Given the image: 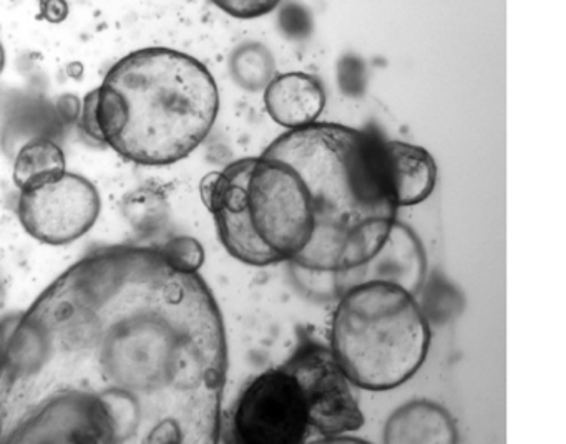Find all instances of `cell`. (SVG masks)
<instances>
[{
  "label": "cell",
  "mask_w": 566,
  "mask_h": 444,
  "mask_svg": "<svg viewBox=\"0 0 566 444\" xmlns=\"http://www.w3.org/2000/svg\"><path fill=\"white\" fill-rule=\"evenodd\" d=\"M228 348L198 272L101 249L55 278L0 355V444H218Z\"/></svg>",
  "instance_id": "cell-1"
},
{
  "label": "cell",
  "mask_w": 566,
  "mask_h": 444,
  "mask_svg": "<svg viewBox=\"0 0 566 444\" xmlns=\"http://www.w3.org/2000/svg\"><path fill=\"white\" fill-rule=\"evenodd\" d=\"M263 156L296 169L310 191L314 232L293 261L297 267L339 274L382 247L399 209L384 139L349 126L313 123L284 133Z\"/></svg>",
  "instance_id": "cell-2"
},
{
  "label": "cell",
  "mask_w": 566,
  "mask_h": 444,
  "mask_svg": "<svg viewBox=\"0 0 566 444\" xmlns=\"http://www.w3.org/2000/svg\"><path fill=\"white\" fill-rule=\"evenodd\" d=\"M220 108L203 63L171 49H142L118 60L88 93L82 128L128 161L168 166L207 138Z\"/></svg>",
  "instance_id": "cell-3"
},
{
  "label": "cell",
  "mask_w": 566,
  "mask_h": 444,
  "mask_svg": "<svg viewBox=\"0 0 566 444\" xmlns=\"http://www.w3.org/2000/svg\"><path fill=\"white\" fill-rule=\"evenodd\" d=\"M201 195L224 249L244 264L293 262L314 232L313 202L286 162L244 158L201 182Z\"/></svg>",
  "instance_id": "cell-4"
},
{
  "label": "cell",
  "mask_w": 566,
  "mask_h": 444,
  "mask_svg": "<svg viewBox=\"0 0 566 444\" xmlns=\"http://www.w3.org/2000/svg\"><path fill=\"white\" fill-rule=\"evenodd\" d=\"M339 297L331 351L349 383L386 391L410 380L430 345L429 321L416 297L380 282L356 285Z\"/></svg>",
  "instance_id": "cell-5"
},
{
  "label": "cell",
  "mask_w": 566,
  "mask_h": 444,
  "mask_svg": "<svg viewBox=\"0 0 566 444\" xmlns=\"http://www.w3.org/2000/svg\"><path fill=\"white\" fill-rule=\"evenodd\" d=\"M311 431L306 401L281 364L258 374L231 408L224 444H304Z\"/></svg>",
  "instance_id": "cell-6"
},
{
  "label": "cell",
  "mask_w": 566,
  "mask_h": 444,
  "mask_svg": "<svg viewBox=\"0 0 566 444\" xmlns=\"http://www.w3.org/2000/svg\"><path fill=\"white\" fill-rule=\"evenodd\" d=\"M283 367L306 401L311 430L324 437H340L363 426V411L331 348L304 340Z\"/></svg>",
  "instance_id": "cell-7"
},
{
  "label": "cell",
  "mask_w": 566,
  "mask_h": 444,
  "mask_svg": "<svg viewBox=\"0 0 566 444\" xmlns=\"http://www.w3.org/2000/svg\"><path fill=\"white\" fill-rule=\"evenodd\" d=\"M101 205L97 188L88 179L65 172L48 184L21 191L18 215L32 237L49 245H67L94 228Z\"/></svg>",
  "instance_id": "cell-8"
},
{
  "label": "cell",
  "mask_w": 566,
  "mask_h": 444,
  "mask_svg": "<svg viewBox=\"0 0 566 444\" xmlns=\"http://www.w3.org/2000/svg\"><path fill=\"white\" fill-rule=\"evenodd\" d=\"M426 277V255L422 244L406 225L394 224L382 247L359 267L334 274V292L343 295L360 284L396 285L416 297Z\"/></svg>",
  "instance_id": "cell-9"
},
{
  "label": "cell",
  "mask_w": 566,
  "mask_h": 444,
  "mask_svg": "<svg viewBox=\"0 0 566 444\" xmlns=\"http://www.w3.org/2000/svg\"><path fill=\"white\" fill-rule=\"evenodd\" d=\"M264 105L271 118L291 131L316 123L326 105V93L307 73H283L264 88Z\"/></svg>",
  "instance_id": "cell-10"
},
{
  "label": "cell",
  "mask_w": 566,
  "mask_h": 444,
  "mask_svg": "<svg viewBox=\"0 0 566 444\" xmlns=\"http://www.w3.org/2000/svg\"><path fill=\"white\" fill-rule=\"evenodd\" d=\"M384 444H457L455 423L440 404L410 401L390 414Z\"/></svg>",
  "instance_id": "cell-11"
},
{
  "label": "cell",
  "mask_w": 566,
  "mask_h": 444,
  "mask_svg": "<svg viewBox=\"0 0 566 444\" xmlns=\"http://www.w3.org/2000/svg\"><path fill=\"white\" fill-rule=\"evenodd\" d=\"M389 161L390 181L397 208L416 205L432 194L437 182V165L422 146L406 141H384Z\"/></svg>",
  "instance_id": "cell-12"
},
{
  "label": "cell",
  "mask_w": 566,
  "mask_h": 444,
  "mask_svg": "<svg viewBox=\"0 0 566 444\" xmlns=\"http://www.w3.org/2000/svg\"><path fill=\"white\" fill-rule=\"evenodd\" d=\"M67 172L64 151L52 139L35 138L22 146L14 162V182L21 191L39 188Z\"/></svg>",
  "instance_id": "cell-13"
},
{
  "label": "cell",
  "mask_w": 566,
  "mask_h": 444,
  "mask_svg": "<svg viewBox=\"0 0 566 444\" xmlns=\"http://www.w3.org/2000/svg\"><path fill=\"white\" fill-rule=\"evenodd\" d=\"M234 80L240 83L243 88L256 89L266 88L271 80L274 78L273 56L264 49L263 45H243L234 52L233 62H231Z\"/></svg>",
  "instance_id": "cell-14"
},
{
  "label": "cell",
  "mask_w": 566,
  "mask_h": 444,
  "mask_svg": "<svg viewBox=\"0 0 566 444\" xmlns=\"http://www.w3.org/2000/svg\"><path fill=\"white\" fill-rule=\"evenodd\" d=\"M164 251L187 271L198 272L203 264V249L193 239L178 237L171 241Z\"/></svg>",
  "instance_id": "cell-15"
},
{
  "label": "cell",
  "mask_w": 566,
  "mask_h": 444,
  "mask_svg": "<svg viewBox=\"0 0 566 444\" xmlns=\"http://www.w3.org/2000/svg\"><path fill=\"white\" fill-rule=\"evenodd\" d=\"M221 10L230 13L231 17L237 19H256V17L266 15V13L273 12L280 2H264V0H221V2H214Z\"/></svg>",
  "instance_id": "cell-16"
},
{
  "label": "cell",
  "mask_w": 566,
  "mask_h": 444,
  "mask_svg": "<svg viewBox=\"0 0 566 444\" xmlns=\"http://www.w3.org/2000/svg\"><path fill=\"white\" fill-rule=\"evenodd\" d=\"M314 444H369L366 441L354 440V437H326L324 441H317Z\"/></svg>",
  "instance_id": "cell-17"
},
{
  "label": "cell",
  "mask_w": 566,
  "mask_h": 444,
  "mask_svg": "<svg viewBox=\"0 0 566 444\" xmlns=\"http://www.w3.org/2000/svg\"><path fill=\"white\" fill-rule=\"evenodd\" d=\"M6 337H8V335H6L4 327L0 324V355H2V350H4Z\"/></svg>",
  "instance_id": "cell-18"
},
{
  "label": "cell",
  "mask_w": 566,
  "mask_h": 444,
  "mask_svg": "<svg viewBox=\"0 0 566 444\" xmlns=\"http://www.w3.org/2000/svg\"><path fill=\"white\" fill-rule=\"evenodd\" d=\"M4 70V46L0 43V73Z\"/></svg>",
  "instance_id": "cell-19"
},
{
  "label": "cell",
  "mask_w": 566,
  "mask_h": 444,
  "mask_svg": "<svg viewBox=\"0 0 566 444\" xmlns=\"http://www.w3.org/2000/svg\"><path fill=\"white\" fill-rule=\"evenodd\" d=\"M4 305V287H2V281H0V307Z\"/></svg>",
  "instance_id": "cell-20"
}]
</instances>
